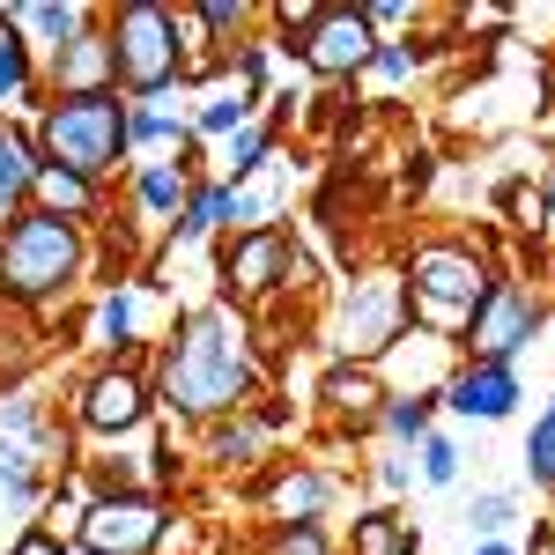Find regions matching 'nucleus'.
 <instances>
[{
    "instance_id": "obj_27",
    "label": "nucleus",
    "mask_w": 555,
    "mask_h": 555,
    "mask_svg": "<svg viewBox=\"0 0 555 555\" xmlns=\"http://www.w3.org/2000/svg\"><path fill=\"white\" fill-rule=\"evenodd\" d=\"M267 555H326V533L319 526H274Z\"/></svg>"
},
{
    "instance_id": "obj_29",
    "label": "nucleus",
    "mask_w": 555,
    "mask_h": 555,
    "mask_svg": "<svg viewBox=\"0 0 555 555\" xmlns=\"http://www.w3.org/2000/svg\"><path fill=\"white\" fill-rule=\"evenodd\" d=\"M452 474H460V452H452L444 437H423V481H437V489H444Z\"/></svg>"
},
{
    "instance_id": "obj_13",
    "label": "nucleus",
    "mask_w": 555,
    "mask_h": 555,
    "mask_svg": "<svg viewBox=\"0 0 555 555\" xmlns=\"http://www.w3.org/2000/svg\"><path fill=\"white\" fill-rule=\"evenodd\" d=\"M512 400H518L512 363H474V371H460V378H452V408H460V415L496 423V415H512Z\"/></svg>"
},
{
    "instance_id": "obj_34",
    "label": "nucleus",
    "mask_w": 555,
    "mask_h": 555,
    "mask_svg": "<svg viewBox=\"0 0 555 555\" xmlns=\"http://www.w3.org/2000/svg\"><path fill=\"white\" fill-rule=\"evenodd\" d=\"M8 555H60V541H52V533H44V526H38V533H23V541H15V548H8Z\"/></svg>"
},
{
    "instance_id": "obj_15",
    "label": "nucleus",
    "mask_w": 555,
    "mask_h": 555,
    "mask_svg": "<svg viewBox=\"0 0 555 555\" xmlns=\"http://www.w3.org/2000/svg\"><path fill=\"white\" fill-rule=\"evenodd\" d=\"M30 193H38V208L60 215V222H82L89 201H96V185H89V178H75V171H60V164H38Z\"/></svg>"
},
{
    "instance_id": "obj_28",
    "label": "nucleus",
    "mask_w": 555,
    "mask_h": 555,
    "mask_svg": "<svg viewBox=\"0 0 555 555\" xmlns=\"http://www.w3.org/2000/svg\"><path fill=\"white\" fill-rule=\"evenodd\" d=\"M385 429H392V437H423L429 429V400H392V408H385Z\"/></svg>"
},
{
    "instance_id": "obj_8",
    "label": "nucleus",
    "mask_w": 555,
    "mask_h": 555,
    "mask_svg": "<svg viewBox=\"0 0 555 555\" xmlns=\"http://www.w3.org/2000/svg\"><path fill=\"white\" fill-rule=\"evenodd\" d=\"M400 334H408V289H400L392 274H378V282H363V289L348 297V311H341V341H334V348H341L348 363H356V356L371 363V356H385V348L400 341Z\"/></svg>"
},
{
    "instance_id": "obj_22",
    "label": "nucleus",
    "mask_w": 555,
    "mask_h": 555,
    "mask_svg": "<svg viewBox=\"0 0 555 555\" xmlns=\"http://www.w3.org/2000/svg\"><path fill=\"white\" fill-rule=\"evenodd\" d=\"M222 215H230V185H208V193H193V208H185V222H178V237H208Z\"/></svg>"
},
{
    "instance_id": "obj_32",
    "label": "nucleus",
    "mask_w": 555,
    "mask_h": 555,
    "mask_svg": "<svg viewBox=\"0 0 555 555\" xmlns=\"http://www.w3.org/2000/svg\"><path fill=\"white\" fill-rule=\"evenodd\" d=\"M171 119H164V112H127V141H171Z\"/></svg>"
},
{
    "instance_id": "obj_3",
    "label": "nucleus",
    "mask_w": 555,
    "mask_h": 555,
    "mask_svg": "<svg viewBox=\"0 0 555 555\" xmlns=\"http://www.w3.org/2000/svg\"><path fill=\"white\" fill-rule=\"evenodd\" d=\"M38 149H44V164H60V171L96 185V171H112L119 149H127V104H119V89H104V96H60L38 127Z\"/></svg>"
},
{
    "instance_id": "obj_36",
    "label": "nucleus",
    "mask_w": 555,
    "mask_h": 555,
    "mask_svg": "<svg viewBox=\"0 0 555 555\" xmlns=\"http://www.w3.org/2000/svg\"><path fill=\"white\" fill-rule=\"evenodd\" d=\"M548 104H555V75H548Z\"/></svg>"
},
{
    "instance_id": "obj_11",
    "label": "nucleus",
    "mask_w": 555,
    "mask_h": 555,
    "mask_svg": "<svg viewBox=\"0 0 555 555\" xmlns=\"http://www.w3.org/2000/svg\"><path fill=\"white\" fill-rule=\"evenodd\" d=\"M282 274H289L282 230H245V237L230 245V259H222V289H230V297H267Z\"/></svg>"
},
{
    "instance_id": "obj_4",
    "label": "nucleus",
    "mask_w": 555,
    "mask_h": 555,
    "mask_svg": "<svg viewBox=\"0 0 555 555\" xmlns=\"http://www.w3.org/2000/svg\"><path fill=\"white\" fill-rule=\"evenodd\" d=\"M400 289H408V311H415L423 326L460 334V326L474 319V304L489 297V267H481L467 245H415Z\"/></svg>"
},
{
    "instance_id": "obj_5",
    "label": "nucleus",
    "mask_w": 555,
    "mask_h": 555,
    "mask_svg": "<svg viewBox=\"0 0 555 555\" xmlns=\"http://www.w3.org/2000/svg\"><path fill=\"white\" fill-rule=\"evenodd\" d=\"M112 67H119V82L133 96H156V89H171L185 75V44H178V8L164 0H127L119 15H112Z\"/></svg>"
},
{
    "instance_id": "obj_26",
    "label": "nucleus",
    "mask_w": 555,
    "mask_h": 555,
    "mask_svg": "<svg viewBox=\"0 0 555 555\" xmlns=\"http://www.w3.org/2000/svg\"><path fill=\"white\" fill-rule=\"evenodd\" d=\"M259 156H267V127H245L237 149H230V185H245V178L259 171Z\"/></svg>"
},
{
    "instance_id": "obj_7",
    "label": "nucleus",
    "mask_w": 555,
    "mask_h": 555,
    "mask_svg": "<svg viewBox=\"0 0 555 555\" xmlns=\"http://www.w3.org/2000/svg\"><path fill=\"white\" fill-rule=\"evenodd\" d=\"M533 334H541V297L526 282H489V297L474 304V319L460 326L474 363H512V348H526Z\"/></svg>"
},
{
    "instance_id": "obj_23",
    "label": "nucleus",
    "mask_w": 555,
    "mask_h": 555,
    "mask_svg": "<svg viewBox=\"0 0 555 555\" xmlns=\"http://www.w3.org/2000/svg\"><path fill=\"white\" fill-rule=\"evenodd\" d=\"M526 467H533L541 489H555V408L533 423V437H526Z\"/></svg>"
},
{
    "instance_id": "obj_2",
    "label": "nucleus",
    "mask_w": 555,
    "mask_h": 555,
    "mask_svg": "<svg viewBox=\"0 0 555 555\" xmlns=\"http://www.w3.org/2000/svg\"><path fill=\"white\" fill-rule=\"evenodd\" d=\"M75 274H82V230L75 222H60V215H44V208H23L0 230V289L15 304L60 297Z\"/></svg>"
},
{
    "instance_id": "obj_6",
    "label": "nucleus",
    "mask_w": 555,
    "mask_h": 555,
    "mask_svg": "<svg viewBox=\"0 0 555 555\" xmlns=\"http://www.w3.org/2000/svg\"><path fill=\"white\" fill-rule=\"evenodd\" d=\"M75 541H82L89 555H156L164 548V504H156V496H133V489L89 496Z\"/></svg>"
},
{
    "instance_id": "obj_24",
    "label": "nucleus",
    "mask_w": 555,
    "mask_h": 555,
    "mask_svg": "<svg viewBox=\"0 0 555 555\" xmlns=\"http://www.w3.org/2000/svg\"><path fill=\"white\" fill-rule=\"evenodd\" d=\"M259 452V423H230V429H215V460H230V467H245Z\"/></svg>"
},
{
    "instance_id": "obj_9",
    "label": "nucleus",
    "mask_w": 555,
    "mask_h": 555,
    "mask_svg": "<svg viewBox=\"0 0 555 555\" xmlns=\"http://www.w3.org/2000/svg\"><path fill=\"white\" fill-rule=\"evenodd\" d=\"M297 52H304V67H311V75L348 82V75H363V67H371L378 38H371V23H363V8H319V23L304 30Z\"/></svg>"
},
{
    "instance_id": "obj_10",
    "label": "nucleus",
    "mask_w": 555,
    "mask_h": 555,
    "mask_svg": "<svg viewBox=\"0 0 555 555\" xmlns=\"http://www.w3.org/2000/svg\"><path fill=\"white\" fill-rule=\"evenodd\" d=\"M141 415H149V378L127 371V363L96 371V378L82 385V400H75V423H82L89 437H127V429H141Z\"/></svg>"
},
{
    "instance_id": "obj_1",
    "label": "nucleus",
    "mask_w": 555,
    "mask_h": 555,
    "mask_svg": "<svg viewBox=\"0 0 555 555\" xmlns=\"http://www.w3.org/2000/svg\"><path fill=\"white\" fill-rule=\"evenodd\" d=\"M253 348H245V326L215 304V311H193L185 326L164 348V400L178 415H230L253 400Z\"/></svg>"
},
{
    "instance_id": "obj_16",
    "label": "nucleus",
    "mask_w": 555,
    "mask_h": 555,
    "mask_svg": "<svg viewBox=\"0 0 555 555\" xmlns=\"http://www.w3.org/2000/svg\"><path fill=\"white\" fill-rule=\"evenodd\" d=\"M0 23H8V30H38L52 52H67V44L89 30L82 8H52V0H44V8H0Z\"/></svg>"
},
{
    "instance_id": "obj_17",
    "label": "nucleus",
    "mask_w": 555,
    "mask_h": 555,
    "mask_svg": "<svg viewBox=\"0 0 555 555\" xmlns=\"http://www.w3.org/2000/svg\"><path fill=\"white\" fill-rule=\"evenodd\" d=\"M319 400H326L334 415H371L385 392H378V378H371V371H356V363H334V371L319 378Z\"/></svg>"
},
{
    "instance_id": "obj_33",
    "label": "nucleus",
    "mask_w": 555,
    "mask_h": 555,
    "mask_svg": "<svg viewBox=\"0 0 555 555\" xmlns=\"http://www.w3.org/2000/svg\"><path fill=\"white\" fill-rule=\"evenodd\" d=\"M371 67H378L385 82H400V75L415 67V52H408V44H378V52H371Z\"/></svg>"
},
{
    "instance_id": "obj_21",
    "label": "nucleus",
    "mask_w": 555,
    "mask_h": 555,
    "mask_svg": "<svg viewBox=\"0 0 555 555\" xmlns=\"http://www.w3.org/2000/svg\"><path fill=\"white\" fill-rule=\"evenodd\" d=\"M23 89H30V44H23V30L0 23V104L23 96Z\"/></svg>"
},
{
    "instance_id": "obj_18",
    "label": "nucleus",
    "mask_w": 555,
    "mask_h": 555,
    "mask_svg": "<svg viewBox=\"0 0 555 555\" xmlns=\"http://www.w3.org/2000/svg\"><path fill=\"white\" fill-rule=\"evenodd\" d=\"M267 504H274V518H282V526H311V518L326 512V481H319V474H282Z\"/></svg>"
},
{
    "instance_id": "obj_14",
    "label": "nucleus",
    "mask_w": 555,
    "mask_h": 555,
    "mask_svg": "<svg viewBox=\"0 0 555 555\" xmlns=\"http://www.w3.org/2000/svg\"><path fill=\"white\" fill-rule=\"evenodd\" d=\"M30 178H38V141H23V133H0V230L23 215V193H30Z\"/></svg>"
},
{
    "instance_id": "obj_35",
    "label": "nucleus",
    "mask_w": 555,
    "mask_h": 555,
    "mask_svg": "<svg viewBox=\"0 0 555 555\" xmlns=\"http://www.w3.org/2000/svg\"><path fill=\"white\" fill-rule=\"evenodd\" d=\"M481 555H512V548H504V541H489V548H481Z\"/></svg>"
},
{
    "instance_id": "obj_19",
    "label": "nucleus",
    "mask_w": 555,
    "mask_h": 555,
    "mask_svg": "<svg viewBox=\"0 0 555 555\" xmlns=\"http://www.w3.org/2000/svg\"><path fill=\"white\" fill-rule=\"evenodd\" d=\"M356 555H415V526L392 518V512L356 518Z\"/></svg>"
},
{
    "instance_id": "obj_25",
    "label": "nucleus",
    "mask_w": 555,
    "mask_h": 555,
    "mask_svg": "<svg viewBox=\"0 0 555 555\" xmlns=\"http://www.w3.org/2000/svg\"><path fill=\"white\" fill-rule=\"evenodd\" d=\"M127 334H133V297L112 289V297L96 304V341H127Z\"/></svg>"
},
{
    "instance_id": "obj_12",
    "label": "nucleus",
    "mask_w": 555,
    "mask_h": 555,
    "mask_svg": "<svg viewBox=\"0 0 555 555\" xmlns=\"http://www.w3.org/2000/svg\"><path fill=\"white\" fill-rule=\"evenodd\" d=\"M52 82H60V96H104V89H119L104 30H82L67 52H52Z\"/></svg>"
},
{
    "instance_id": "obj_31",
    "label": "nucleus",
    "mask_w": 555,
    "mask_h": 555,
    "mask_svg": "<svg viewBox=\"0 0 555 555\" xmlns=\"http://www.w3.org/2000/svg\"><path fill=\"white\" fill-rule=\"evenodd\" d=\"M467 518H474V533H504L512 526V496H481Z\"/></svg>"
},
{
    "instance_id": "obj_20",
    "label": "nucleus",
    "mask_w": 555,
    "mask_h": 555,
    "mask_svg": "<svg viewBox=\"0 0 555 555\" xmlns=\"http://www.w3.org/2000/svg\"><path fill=\"white\" fill-rule=\"evenodd\" d=\"M185 185H193V171H185V164H149V171L133 178L141 208H178V201H185Z\"/></svg>"
},
{
    "instance_id": "obj_30",
    "label": "nucleus",
    "mask_w": 555,
    "mask_h": 555,
    "mask_svg": "<svg viewBox=\"0 0 555 555\" xmlns=\"http://www.w3.org/2000/svg\"><path fill=\"white\" fill-rule=\"evenodd\" d=\"M201 127L222 133V127H253V96H222V104H208L201 112Z\"/></svg>"
}]
</instances>
